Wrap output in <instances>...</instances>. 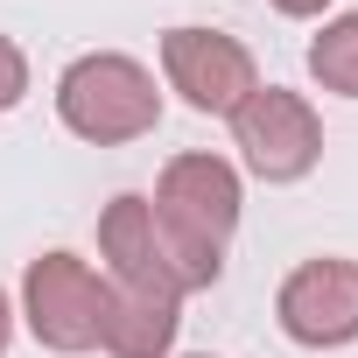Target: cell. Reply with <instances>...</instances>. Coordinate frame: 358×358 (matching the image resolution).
I'll return each mask as SVG.
<instances>
[{
	"label": "cell",
	"mask_w": 358,
	"mask_h": 358,
	"mask_svg": "<svg viewBox=\"0 0 358 358\" xmlns=\"http://www.w3.org/2000/svg\"><path fill=\"white\" fill-rule=\"evenodd\" d=\"M57 120L78 141H92V148H120V141L155 134L162 92H155L148 64H134L120 50H92V57H78L57 78Z\"/></svg>",
	"instance_id": "obj_1"
},
{
	"label": "cell",
	"mask_w": 358,
	"mask_h": 358,
	"mask_svg": "<svg viewBox=\"0 0 358 358\" xmlns=\"http://www.w3.org/2000/svg\"><path fill=\"white\" fill-rule=\"evenodd\" d=\"M99 253H106V267H113V281L120 288H148V295H197V288H211L225 267L218 260H197L190 246H176L169 232H162V218H155V204L148 197H113L106 211H99Z\"/></svg>",
	"instance_id": "obj_2"
},
{
	"label": "cell",
	"mask_w": 358,
	"mask_h": 358,
	"mask_svg": "<svg viewBox=\"0 0 358 358\" xmlns=\"http://www.w3.org/2000/svg\"><path fill=\"white\" fill-rule=\"evenodd\" d=\"M148 204L176 246L225 267V239L239 232V169L225 155H176Z\"/></svg>",
	"instance_id": "obj_3"
},
{
	"label": "cell",
	"mask_w": 358,
	"mask_h": 358,
	"mask_svg": "<svg viewBox=\"0 0 358 358\" xmlns=\"http://www.w3.org/2000/svg\"><path fill=\"white\" fill-rule=\"evenodd\" d=\"M106 302H113V288L78 253H43L22 274V316H29V330H36L43 351H64V358L92 351L106 337Z\"/></svg>",
	"instance_id": "obj_4"
},
{
	"label": "cell",
	"mask_w": 358,
	"mask_h": 358,
	"mask_svg": "<svg viewBox=\"0 0 358 358\" xmlns=\"http://www.w3.org/2000/svg\"><path fill=\"white\" fill-rule=\"evenodd\" d=\"M232 148L260 183H302L323 162V120L302 92L288 85H260L239 113H232Z\"/></svg>",
	"instance_id": "obj_5"
},
{
	"label": "cell",
	"mask_w": 358,
	"mask_h": 358,
	"mask_svg": "<svg viewBox=\"0 0 358 358\" xmlns=\"http://www.w3.org/2000/svg\"><path fill=\"white\" fill-rule=\"evenodd\" d=\"M162 71H169V92H183L190 113H225L232 120L260 92L253 50L239 36H218V29H169L162 36Z\"/></svg>",
	"instance_id": "obj_6"
},
{
	"label": "cell",
	"mask_w": 358,
	"mask_h": 358,
	"mask_svg": "<svg viewBox=\"0 0 358 358\" xmlns=\"http://www.w3.org/2000/svg\"><path fill=\"white\" fill-rule=\"evenodd\" d=\"M274 316L295 344L309 351H337V344H358V260H302L281 295H274Z\"/></svg>",
	"instance_id": "obj_7"
},
{
	"label": "cell",
	"mask_w": 358,
	"mask_h": 358,
	"mask_svg": "<svg viewBox=\"0 0 358 358\" xmlns=\"http://www.w3.org/2000/svg\"><path fill=\"white\" fill-rule=\"evenodd\" d=\"M176 323H183V302L176 295H148V288H113L106 302V351L113 358H169Z\"/></svg>",
	"instance_id": "obj_8"
},
{
	"label": "cell",
	"mask_w": 358,
	"mask_h": 358,
	"mask_svg": "<svg viewBox=\"0 0 358 358\" xmlns=\"http://www.w3.org/2000/svg\"><path fill=\"white\" fill-rule=\"evenodd\" d=\"M309 78H316L323 92H337V99H358V8L316 29V43H309Z\"/></svg>",
	"instance_id": "obj_9"
},
{
	"label": "cell",
	"mask_w": 358,
	"mask_h": 358,
	"mask_svg": "<svg viewBox=\"0 0 358 358\" xmlns=\"http://www.w3.org/2000/svg\"><path fill=\"white\" fill-rule=\"evenodd\" d=\"M22 92H29V57H22V43L0 36V113H15Z\"/></svg>",
	"instance_id": "obj_10"
},
{
	"label": "cell",
	"mask_w": 358,
	"mask_h": 358,
	"mask_svg": "<svg viewBox=\"0 0 358 358\" xmlns=\"http://www.w3.org/2000/svg\"><path fill=\"white\" fill-rule=\"evenodd\" d=\"M267 8H274V15H295V22H309V15H323V8H330V0H267Z\"/></svg>",
	"instance_id": "obj_11"
},
{
	"label": "cell",
	"mask_w": 358,
	"mask_h": 358,
	"mask_svg": "<svg viewBox=\"0 0 358 358\" xmlns=\"http://www.w3.org/2000/svg\"><path fill=\"white\" fill-rule=\"evenodd\" d=\"M8 337H15V302H8V288H0V358H8Z\"/></svg>",
	"instance_id": "obj_12"
},
{
	"label": "cell",
	"mask_w": 358,
	"mask_h": 358,
	"mask_svg": "<svg viewBox=\"0 0 358 358\" xmlns=\"http://www.w3.org/2000/svg\"><path fill=\"white\" fill-rule=\"evenodd\" d=\"M197 358H211V351H197Z\"/></svg>",
	"instance_id": "obj_13"
}]
</instances>
